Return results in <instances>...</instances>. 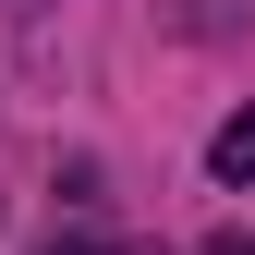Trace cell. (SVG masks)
Masks as SVG:
<instances>
[{
  "mask_svg": "<svg viewBox=\"0 0 255 255\" xmlns=\"http://www.w3.org/2000/svg\"><path fill=\"white\" fill-rule=\"evenodd\" d=\"M170 12H182V37H231V24L255 12V0H170Z\"/></svg>",
  "mask_w": 255,
  "mask_h": 255,
  "instance_id": "7a4b0ae2",
  "label": "cell"
},
{
  "mask_svg": "<svg viewBox=\"0 0 255 255\" xmlns=\"http://www.w3.org/2000/svg\"><path fill=\"white\" fill-rule=\"evenodd\" d=\"M207 158H219V182H255V110L219 122V146H207Z\"/></svg>",
  "mask_w": 255,
  "mask_h": 255,
  "instance_id": "6da1fadb",
  "label": "cell"
},
{
  "mask_svg": "<svg viewBox=\"0 0 255 255\" xmlns=\"http://www.w3.org/2000/svg\"><path fill=\"white\" fill-rule=\"evenodd\" d=\"M207 255H255V243H243V231H219V243H207Z\"/></svg>",
  "mask_w": 255,
  "mask_h": 255,
  "instance_id": "3957f363",
  "label": "cell"
}]
</instances>
